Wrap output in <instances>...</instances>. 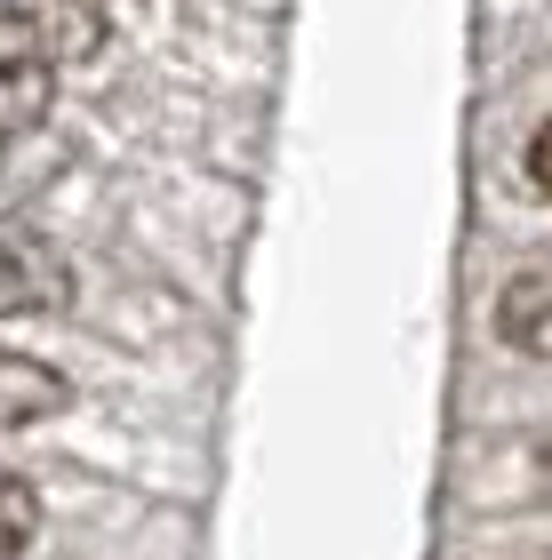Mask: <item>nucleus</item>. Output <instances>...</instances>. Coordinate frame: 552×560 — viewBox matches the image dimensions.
I'll return each instance as SVG.
<instances>
[{
	"mask_svg": "<svg viewBox=\"0 0 552 560\" xmlns=\"http://www.w3.org/2000/svg\"><path fill=\"white\" fill-rule=\"evenodd\" d=\"M48 105H57V40H48L40 9L0 0V144L33 137Z\"/></svg>",
	"mask_w": 552,
	"mask_h": 560,
	"instance_id": "nucleus-1",
	"label": "nucleus"
},
{
	"mask_svg": "<svg viewBox=\"0 0 552 560\" xmlns=\"http://www.w3.org/2000/svg\"><path fill=\"white\" fill-rule=\"evenodd\" d=\"M72 304V265L64 248L0 209V320H40V313H64Z\"/></svg>",
	"mask_w": 552,
	"mask_h": 560,
	"instance_id": "nucleus-2",
	"label": "nucleus"
},
{
	"mask_svg": "<svg viewBox=\"0 0 552 560\" xmlns=\"http://www.w3.org/2000/svg\"><path fill=\"white\" fill-rule=\"evenodd\" d=\"M72 409V376L48 369L40 352H16L0 345V432H24V424H48Z\"/></svg>",
	"mask_w": 552,
	"mask_h": 560,
	"instance_id": "nucleus-3",
	"label": "nucleus"
},
{
	"mask_svg": "<svg viewBox=\"0 0 552 560\" xmlns=\"http://www.w3.org/2000/svg\"><path fill=\"white\" fill-rule=\"evenodd\" d=\"M496 328H505L513 352L552 361V265H529L520 280H505V296H496Z\"/></svg>",
	"mask_w": 552,
	"mask_h": 560,
	"instance_id": "nucleus-4",
	"label": "nucleus"
},
{
	"mask_svg": "<svg viewBox=\"0 0 552 560\" xmlns=\"http://www.w3.org/2000/svg\"><path fill=\"white\" fill-rule=\"evenodd\" d=\"M33 528H40V497H33V480L0 465V560H16L24 545H33Z\"/></svg>",
	"mask_w": 552,
	"mask_h": 560,
	"instance_id": "nucleus-5",
	"label": "nucleus"
},
{
	"mask_svg": "<svg viewBox=\"0 0 552 560\" xmlns=\"http://www.w3.org/2000/svg\"><path fill=\"white\" fill-rule=\"evenodd\" d=\"M529 176H537V192H552V120L529 137Z\"/></svg>",
	"mask_w": 552,
	"mask_h": 560,
	"instance_id": "nucleus-6",
	"label": "nucleus"
},
{
	"mask_svg": "<svg viewBox=\"0 0 552 560\" xmlns=\"http://www.w3.org/2000/svg\"><path fill=\"white\" fill-rule=\"evenodd\" d=\"M537 465H544V480H552V432H544V441H537Z\"/></svg>",
	"mask_w": 552,
	"mask_h": 560,
	"instance_id": "nucleus-7",
	"label": "nucleus"
},
{
	"mask_svg": "<svg viewBox=\"0 0 552 560\" xmlns=\"http://www.w3.org/2000/svg\"><path fill=\"white\" fill-rule=\"evenodd\" d=\"M64 9H96V0H64Z\"/></svg>",
	"mask_w": 552,
	"mask_h": 560,
	"instance_id": "nucleus-8",
	"label": "nucleus"
}]
</instances>
